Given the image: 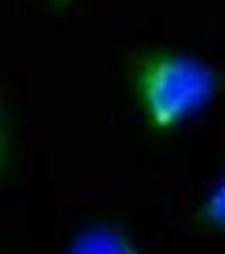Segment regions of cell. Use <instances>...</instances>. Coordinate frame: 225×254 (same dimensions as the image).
<instances>
[{"label": "cell", "instance_id": "obj_1", "mask_svg": "<svg viewBox=\"0 0 225 254\" xmlns=\"http://www.w3.org/2000/svg\"><path fill=\"white\" fill-rule=\"evenodd\" d=\"M129 81L146 126L156 134L176 130L203 112L224 87L214 64L173 48H142L129 60Z\"/></svg>", "mask_w": 225, "mask_h": 254}, {"label": "cell", "instance_id": "obj_2", "mask_svg": "<svg viewBox=\"0 0 225 254\" xmlns=\"http://www.w3.org/2000/svg\"><path fill=\"white\" fill-rule=\"evenodd\" d=\"M64 254H142L127 232L110 222H95L71 239Z\"/></svg>", "mask_w": 225, "mask_h": 254}, {"label": "cell", "instance_id": "obj_3", "mask_svg": "<svg viewBox=\"0 0 225 254\" xmlns=\"http://www.w3.org/2000/svg\"><path fill=\"white\" fill-rule=\"evenodd\" d=\"M196 219L217 231L225 232V178L220 180L196 212Z\"/></svg>", "mask_w": 225, "mask_h": 254}, {"label": "cell", "instance_id": "obj_4", "mask_svg": "<svg viewBox=\"0 0 225 254\" xmlns=\"http://www.w3.org/2000/svg\"><path fill=\"white\" fill-rule=\"evenodd\" d=\"M10 163V139H9V129L3 117V110L0 105V176L7 171Z\"/></svg>", "mask_w": 225, "mask_h": 254}, {"label": "cell", "instance_id": "obj_5", "mask_svg": "<svg viewBox=\"0 0 225 254\" xmlns=\"http://www.w3.org/2000/svg\"><path fill=\"white\" fill-rule=\"evenodd\" d=\"M48 3H51L53 7H56V9H66L73 3V0H46Z\"/></svg>", "mask_w": 225, "mask_h": 254}]
</instances>
